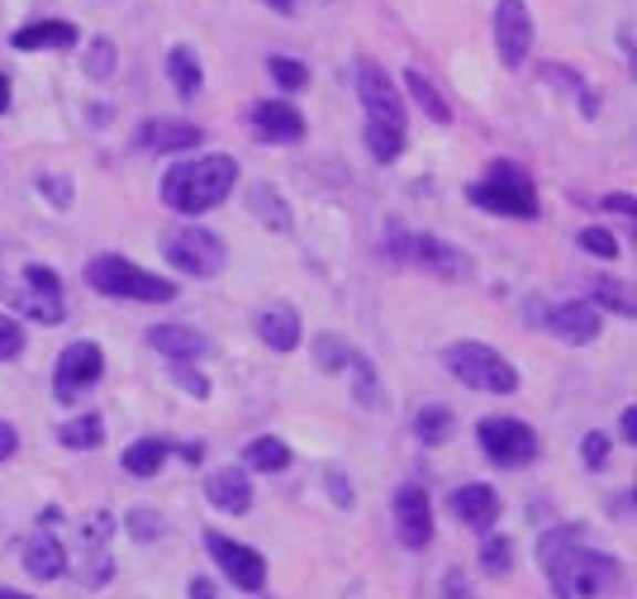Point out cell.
<instances>
[{"instance_id": "cell-1", "label": "cell", "mask_w": 637, "mask_h": 599, "mask_svg": "<svg viewBox=\"0 0 637 599\" xmlns=\"http://www.w3.org/2000/svg\"><path fill=\"white\" fill-rule=\"evenodd\" d=\"M537 561L556 599H614L618 595V557L585 543V524H556L537 538Z\"/></svg>"}, {"instance_id": "cell-2", "label": "cell", "mask_w": 637, "mask_h": 599, "mask_svg": "<svg viewBox=\"0 0 637 599\" xmlns=\"http://www.w3.org/2000/svg\"><path fill=\"white\" fill-rule=\"evenodd\" d=\"M357 101L366 109L362 124V144L376 162H400V153L409 144V105L395 86V76L376 62H357Z\"/></svg>"}, {"instance_id": "cell-3", "label": "cell", "mask_w": 637, "mask_h": 599, "mask_svg": "<svg viewBox=\"0 0 637 599\" xmlns=\"http://www.w3.org/2000/svg\"><path fill=\"white\" fill-rule=\"evenodd\" d=\"M238 186V157L229 153H200V157H181L163 171V204L171 214L196 219L215 204H224L229 191Z\"/></svg>"}, {"instance_id": "cell-4", "label": "cell", "mask_w": 637, "mask_h": 599, "mask_svg": "<svg viewBox=\"0 0 637 599\" xmlns=\"http://www.w3.org/2000/svg\"><path fill=\"white\" fill-rule=\"evenodd\" d=\"M86 286L95 295H109V300H134V305H171L181 295V286L171 276H157V272H143L138 262H129L124 252H101V258L86 262Z\"/></svg>"}, {"instance_id": "cell-5", "label": "cell", "mask_w": 637, "mask_h": 599, "mask_svg": "<svg viewBox=\"0 0 637 599\" xmlns=\"http://www.w3.org/2000/svg\"><path fill=\"white\" fill-rule=\"evenodd\" d=\"M442 367L467 390H481V396H514L519 390V367L509 361L504 353H495L490 343H476V338H461L442 348Z\"/></svg>"}, {"instance_id": "cell-6", "label": "cell", "mask_w": 637, "mask_h": 599, "mask_svg": "<svg viewBox=\"0 0 637 599\" xmlns=\"http://www.w3.org/2000/svg\"><path fill=\"white\" fill-rule=\"evenodd\" d=\"M380 258L390 266H414V272H428L438 281H467L471 276V258L452 243L434 239V233H409V229H395L386 233L380 243Z\"/></svg>"}, {"instance_id": "cell-7", "label": "cell", "mask_w": 637, "mask_h": 599, "mask_svg": "<svg viewBox=\"0 0 637 599\" xmlns=\"http://www.w3.org/2000/svg\"><path fill=\"white\" fill-rule=\"evenodd\" d=\"M467 200L485 214H500V219H537V186L533 177L523 171L519 162H495L481 181L467 186Z\"/></svg>"}, {"instance_id": "cell-8", "label": "cell", "mask_w": 637, "mask_h": 599, "mask_svg": "<svg viewBox=\"0 0 637 599\" xmlns=\"http://www.w3.org/2000/svg\"><path fill=\"white\" fill-rule=\"evenodd\" d=\"M163 258L190 281H210V276H219L229 266V248H224V239H219L215 229L190 224V219H186V224L163 233Z\"/></svg>"}, {"instance_id": "cell-9", "label": "cell", "mask_w": 637, "mask_h": 599, "mask_svg": "<svg viewBox=\"0 0 637 599\" xmlns=\"http://www.w3.org/2000/svg\"><path fill=\"white\" fill-rule=\"evenodd\" d=\"M476 443H481L485 462H495L500 471H519V466L537 462V452H543L533 423L509 419V414H490V419L476 423Z\"/></svg>"}, {"instance_id": "cell-10", "label": "cell", "mask_w": 637, "mask_h": 599, "mask_svg": "<svg viewBox=\"0 0 637 599\" xmlns=\"http://www.w3.org/2000/svg\"><path fill=\"white\" fill-rule=\"evenodd\" d=\"M523 314H529L533 324H543L552 338L571 343V348H591V343L604 334V314L591 305V300H556V305H547V300H529L523 305Z\"/></svg>"}, {"instance_id": "cell-11", "label": "cell", "mask_w": 637, "mask_h": 599, "mask_svg": "<svg viewBox=\"0 0 637 599\" xmlns=\"http://www.w3.org/2000/svg\"><path fill=\"white\" fill-rule=\"evenodd\" d=\"M101 376H105L101 343H91V338L67 343V348L58 353V361H53V396H58V404H76L91 386H101Z\"/></svg>"}, {"instance_id": "cell-12", "label": "cell", "mask_w": 637, "mask_h": 599, "mask_svg": "<svg viewBox=\"0 0 637 599\" xmlns=\"http://www.w3.org/2000/svg\"><path fill=\"white\" fill-rule=\"evenodd\" d=\"M490 34H495V53H500V67L504 72H519L523 62L533 53V10L523 6V0H495V10H490Z\"/></svg>"}, {"instance_id": "cell-13", "label": "cell", "mask_w": 637, "mask_h": 599, "mask_svg": "<svg viewBox=\"0 0 637 599\" xmlns=\"http://www.w3.org/2000/svg\"><path fill=\"white\" fill-rule=\"evenodd\" d=\"M205 551H210V561L219 571L229 576V586H238L243 595H262L267 590V557L258 547L229 538V533H205Z\"/></svg>"}, {"instance_id": "cell-14", "label": "cell", "mask_w": 637, "mask_h": 599, "mask_svg": "<svg viewBox=\"0 0 637 599\" xmlns=\"http://www.w3.org/2000/svg\"><path fill=\"white\" fill-rule=\"evenodd\" d=\"M390 514H395V538H400V547L424 551L434 543V500H428L424 485H400Z\"/></svg>"}, {"instance_id": "cell-15", "label": "cell", "mask_w": 637, "mask_h": 599, "mask_svg": "<svg viewBox=\"0 0 637 599\" xmlns=\"http://www.w3.org/2000/svg\"><path fill=\"white\" fill-rule=\"evenodd\" d=\"M248 129L262 138V144L291 148L305 138V115L291 101H252L248 105Z\"/></svg>"}, {"instance_id": "cell-16", "label": "cell", "mask_w": 637, "mask_h": 599, "mask_svg": "<svg viewBox=\"0 0 637 599\" xmlns=\"http://www.w3.org/2000/svg\"><path fill=\"white\" fill-rule=\"evenodd\" d=\"M448 509H452L457 524H467L476 533H490L495 518H500V495H495V485H485V481H467L448 495Z\"/></svg>"}, {"instance_id": "cell-17", "label": "cell", "mask_w": 637, "mask_h": 599, "mask_svg": "<svg viewBox=\"0 0 637 599\" xmlns=\"http://www.w3.org/2000/svg\"><path fill=\"white\" fill-rule=\"evenodd\" d=\"M76 43H82V29L72 20H29L10 34L14 53H67Z\"/></svg>"}, {"instance_id": "cell-18", "label": "cell", "mask_w": 637, "mask_h": 599, "mask_svg": "<svg viewBox=\"0 0 637 599\" xmlns=\"http://www.w3.org/2000/svg\"><path fill=\"white\" fill-rule=\"evenodd\" d=\"M20 561H24V571L34 580H62V576H67V547L58 543L53 528L29 533L24 547H20Z\"/></svg>"}, {"instance_id": "cell-19", "label": "cell", "mask_w": 637, "mask_h": 599, "mask_svg": "<svg viewBox=\"0 0 637 599\" xmlns=\"http://www.w3.org/2000/svg\"><path fill=\"white\" fill-rule=\"evenodd\" d=\"M205 500L215 504L219 514H248L252 509V481L243 466H219L205 476Z\"/></svg>"}, {"instance_id": "cell-20", "label": "cell", "mask_w": 637, "mask_h": 599, "mask_svg": "<svg viewBox=\"0 0 637 599\" xmlns=\"http://www.w3.org/2000/svg\"><path fill=\"white\" fill-rule=\"evenodd\" d=\"M148 348L163 353L167 361H200L210 353V338L190 324H153L148 328Z\"/></svg>"}, {"instance_id": "cell-21", "label": "cell", "mask_w": 637, "mask_h": 599, "mask_svg": "<svg viewBox=\"0 0 637 599\" xmlns=\"http://www.w3.org/2000/svg\"><path fill=\"white\" fill-rule=\"evenodd\" d=\"M200 124L190 119H143L138 124V148L148 153H190L200 144Z\"/></svg>"}, {"instance_id": "cell-22", "label": "cell", "mask_w": 637, "mask_h": 599, "mask_svg": "<svg viewBox=\"0 0 637 599\" xmlns=\"http://www.w3.org/2000/svg\"><path fill=\"white\" fill-rule=\"evenodd\" d=\"M252 328H258V338L272 353H295L300 343H305V324H300V314L291 305H267L258 319H252Z\"/></svg>"}, {"instance_id": "cell-23", "label": "cell", "mask_w": 637, "mask_h": 599, "mask_svg": "<svg viewBox=\"0 0 637 599\" xmlns=\"http://www.w3.org/2000/svg\"><path fill=\"white\" fill-rule=\"evenodd\" d=\"M537 76H543L547 86L562 91V96L576 101V109H581L585 119H595V115H599V91H595L591 82H585V76H581L576 67H566V62H537Z\"/></svg>"}, {"instance_id": "cell-24", "label": "cell", "mask_w": 637, "mask_h": 599, "mask_svg": "<svg viewBox=\"0 0 637 599\" xmlns=\"http://www.w3.org/2000/svg\"><path fill=\"white\" fill-rule=\"evenodd\" d=\"M167 82L181 101H196L205 91V67H200V53L190 43H171L167 49Z\"/></svg>"}, {"instance_id": "cell-25", "label": "cell", "mask_w": 637, "mask_h": 599, "mask_svg": "<svg viewBox=\"0 0 637 599\" xmlns=\"http://www.w3.org/2000/svg\"><path fill=\"white\" fill-rule=\"evenodd\" d=\"M167 456H171V443H167V438H134V443L124 448L119 466L129 471V476L148 481V476H157V471L167 466Z\"/></svg>"}, {"instance_id": "cell-26", "label": "cell", "mask_w": 637, "mask_h": 599, "mask_svg": "<svg viewBox=\"0 0 637 599\" xmlns=\"http://www.w3.org/2000/svg\"><path fill=\"white\" fill-rule=\"evenodd\" d=\"M58 443L67 452H95L105 443V419L95 414V409H86V414H72L58 423Z\"/></svg>"}, {"instance_id": "cell-27", "label": "cell", "mask_w": 637, "mask_h": 599, "mask_svg": "<svg viewBox=\"0 0 637 599\" xmlns=\"http://www.w3.org/2000/svg\"><path fill=\"white\" fill-rule=\"evenodd\" d=\"M243 462H248L252 471H285V466L295 462V452H291V443H285V438H276V433H258V438H248Z\"/></svg>"}, {"instance_id": "cell-28", "label": "cell", "mask_w": 637, "mask_h": 599, "mask_svg": "<svg viewBox=\"0 0 637 599\" xmlns=\"http://www.w3.org/2000/svg\"><path fill=\"white\" fill-rule=\"evenodd\" d=\"M405 91H409V101L419 105L434 124H452V105L442 101V91H438L434 82H428V76H424L419 67H405Z\"/></svg>"}, {"instance_id": "cell-29", "label": "cell", "mask_w": 637, "mask_h": 599, "mask_svg": "<svg viewBox=\"0 0 637 599\" xmlns=\"http://www.w3.org/2000/svg\"><path fill=\"white\" fill-rule=\"evenodd\" d=\"M248 204H252V214H258V224H267V229H291V204L281 200L276 186H267V181L252 186Z\"/></svg>"}, {"instance_id": "cell-30", "label": "cell", "mask_w": 637, "mask_h": 599, "mask_svg": "<svg viewBox=\"0 0 637 599\" xmlns=\"http://www.w3.org/2000/svg\"><path fill=\"white\" fill-rule=\"evenodd\" d=\"M452 429H457V419H452L448 404H428V409L414 414V433H419L424 448H442L452 438Z\"/></svg>"}, {"instance_id": "cell-31", "label": "cell", "mask_w": 637, "mask_h": 599, "mask_svg": "<svg viewBox=\"0 0 637 599\" xmlns=\"http://www.w3.org/2000/svg\"><path fill=\"white\" fill-rule=\"evenodd\" d=\"M310 357H314V367L324 371V376H343V371H347V361H353V348H347V343H343L338 334H314Z\"/></svg>"}, {"instance_id": "cell-32", "label": "cell", "mask_w": 637, "mask_h": 599, "mask_svg": "<svg viewBox=\"0 0 637 599\" xmlns=\"http://www.w3.org/2000/svg\"><path fill=\"white\" fill-rule=\"evenodd\" d=\"M10 309L24 314V319H39V324H62L67 319V309H62V300H48V295H34V291H14L10 295Z\"/></svg>"}, {"instance_id": "cell-33", "label": "cell", "mask_w": 637, "mask_h": 599, "mask_svg": "<svg viewBox=\"0 0 637 599\" xmlns=\"http://www.w3.org/2000/svg\"><path fill=\"white\" fill-rule=\"evenodd\" d=\"M267 76H272V82L285 91V96H291V91H305L310 86V67L300 57H291V53H272L267 57Z\"/></svg>"}, {"instance_id": "cell-34", "label": "cell", "mask_w": 637, "mask_h": 599, "mask_svg": "<svg viewBox=\"0 0 637 599\" xmlns=\"http://www.w3.org/2000/svg\"><path fill=\"white\" fill-rule=\"evenodd\" d=\"M343 376H353V396H357V404L376 409L380 400H386V390H380L376 371H372V361H366L362 353H353V361H347V371H343Z\"/></svg>"}, {"instance_id": "cell-35", "label": "cell", "mask_w": 637, "mask_h": 599, "mask_svg": "<svg viewBox=\"0 0 637 599\" xmlns=\"http://www.w3.org/2000/svg\"><path fill=\"white\" fill-rule=\"evenodd\" d=\"M82 67L91 82H109L119 67V49H115V39H91L86 43V53H82Z\"/></svg>"}, {"instance_id": "cell-36", "label": "cell", "mask_w": 637, "mask_h": 599, "mask_svg": "<svg viewBox=\"0 0 637 599\" xmlns=\"http://www.w3.org/2000/svg\"><path fill=\"white\" fill-rule=\"evenodd\" d=\"M591 295H595V300H591L595 309H614L618 319H633V309H637V305H633V291L618 286V281L595 276V281H591Z\"/></svg>"}, {"instance_id": "cell-37", "label": "cell", "mask_w": 637, "mask_h": 599, "mask_svg": "<svg viewBox=\"0 0 637 599\" xmlns=\"http://www.w3.org/2000/svg\"><path fill=\"white\" fill-rule=\"evenodd\" d=\"M481 571L485 576H509V571H514V543H509L504 533H495V538L481 543Z\"/></svg>"}, {"instance_id": "cell-38", "label": "cell", "mask_w": 637, "mask_h": 599, "mask_svg": "<svg viewBox=\"0 0 637 599\" xmlns=\"http://www.w3.org/2000/svg\"><path fill=\"white\" fill-rule=\"evenodd\" d=\"M124 533H129L134 543H153V538H163V514L148 509V504H134V509L124 514Z\"/></svg>"}, {"instance_id": "cell-39", "label": "cell", "mask_w": 637, "mask_h": 599, "mask_svg": "<svg viewBox=\"0 0 637 599\" xmlns=\"http://www.w3.org/2000/svg\"><path fill=\"white\" fill-rule=\"evenodd\" d=\"M109 533H115V518L95 509V514H86L82 524H76V543H82L91 557H95V551H105V538H109Z\"/></svg>"}, {"instance_id": "cell-40", "label": "cell", "mask_w": 637, "mask_h": 599, "mask_svg": "<svg viewBox=\"0 0 637 599\" xmlns=\"http://www.w3.org/2000/svg\"><path fill=\"white\" fill-rule=\"evenodd\" d=\"M20 281H24V291H34V295H48V300L62 295V276L53 272V266H43V262H29L20 272Z\"/></svg>"}, {"instance_id": "cell-41", "label": "cell", "mask_w": 637, "mask_h": 599, "mask_svg": "<svg viewBox=\"0 0 637 599\" xmlns=\"http://www.w3.org/2000/svg\"><path fill=\"white\" fill-rule=\"evenodd\" d=\"M576 243H581L585 252H591V258H604V262H614V258H618V239H614L609 229H599V224L581 229V233H576Z\"/></svg>"}, {"instance_id": "cell-42", "label": "cell", "mask_w": 637, "mask_h": 599, "mask_svg": "<svg viewBox=\"0 0 637 599\" xmlns=\"http://www.w3.org/2000/svg\"><path fill=\"white\" fill-rule=\"evenodd\" d=\"M171 381H177V390H186V396L210 400V381H205V371H196V361H171Z\"/></svg>"}, {"instance_id": "cell-43", "label": "cell", "mask_w": 637, "mask_h": 599, "mask_svg": "<svg viewBox=\"0 0 637 599\" xmlns=\"http://www.w3.org/2000/svg\"><path fill=\"white\" fill-rule=\"evenodd\" d=\"M24 343H29L24 324L14 319V314H0V361H14L24 353Z\"/></svg>"}, {"instance_id": "cell-44", "label": "cell", "mask_w": 637, "mask_h": 599, "mask_svg": "<svg viewBox=\"0 0 637 599\" xmlns=\"http://www.w3.org/2000/svg\"><path fill=\"white\" fill-rule=\"evenodd\" d=\"M609 433H599V429H591V433H585L581 438V456H585V466H591V471H604V462H609Z\"/></svg>"}, {"instance_id": "cell-45", "label": "cell", "mask_w": 637, "mask_h": 599, "mask_svg": "<svg viewBox=\"0 0 637 599\" xmlns=\"http://www.w3.org/2000/svg\"><path fill=\"white\" fill-rule=\"evenodd\" d=\"M438 599H476V586H471V576L467 571H452L442 576V586H438Z\"/></svg>"}, {"instance_id": "cell-46", "label": "cell", "mask_w": 637, "mask_h": 599, "mask_svg": "<svg viewBox=\"0 0 637 599\" xmlns=\"http://www.w3.org/2000/svg\"><path fill=\"white\" fill-rule=\"evenodd\" d=\"M324 485H328V500H333V504L353 509V500H357V495H353V485H347V476H343L338 466H328V471H324Z\"/></svg>"}, {"instance_id": "cell-47", "label": "cell", "mask_w": 637, "mask_h": 599, "mask_svg": "<svg viewBox=\"0 0 637 599\" xmlns=\"http://www.w3.org/2000/svg\"><path fill=\"white\" fill-rule=\"evenodd\" d=\"M34 186H39V196H48V200L58 204V210H67V204H72V186H67V177H39Z\"/></svg>"}, {"instance_id": "cell-48", "label": "cell", "mask_w": 637, "mask_h": 599, "mask_svg": "<svg viewBox=\"0 0 637 599\" xmlns=\"http://www.w3.org/2000/svg\"><path fill=\"white\" fill-rule=\"evenodd\" d=\"M599 204H604V210H609V214H624V219H637V200H633L628 191H609V196H604Z\"/></svg>"}, {"instance_id": "cell-49", "label": "cell", "mask_w": 637, "mask_h": 599, "mask_svg": "<svg viewBox=\"0 0 637 599\" xmlns=\"http://www.w3.org/2000/svg\"><path fill=\"white\" fill-rule=\"evenodd\" d=\"M14 452H20V429L10 419H0V462H10Z\"/></svg>"}, {"instance_id": "cell-50", "label": "cell", "mask_w": 637, "mask_h": 599, "mask_svg": "<svg viewBox=\"0 0 637 599\" xmlns=\"http://www.w3.org/2000/svg\"><path fill=\"white\" fill-rule=\"evenodd\" d=\"M186 599H219V590H215V580H205V576H196L186 586Z\"/></svg>"}, {"instance_id": "cell-51", "label": "cell", "mask_w": 637, "mask_h": 599, "mask_svg": "<svg viewBox=\"0 0 637 599\" xmlns=\"http://www.w3.org/2000/svg\"><path fill=\"white\" fill-rule=\"evenodd\" d=\"M618 433H624V443H628V448L637 443V409H633V404L624 409V419H618Z\"/></svg>"}, {"instance_id": "cell-52", "label": "cell", "mask_w": 637, "mask_h": 599, "mask_svg": "<svg viewBox=\"0 0 637 599\" xmlns=\"http://www.w3.org/2000/svg\"><path fill=\"white\" fill-rule=\"evenodd\" d=\"M171 452H177L181 462H190V466H200V462H205V443H200V438H196V443H181V448H171Z\"/></svg>"}, {"instance_id": "cell-53", "label": "cell", "mask_w": 637, "mask_h": 599, "mask_svg": "<svg viewBox=\"0 0 637 599\" xmlns=\"http://www.w3.org/2000/svg\"><path fill=\"white\" fill-rule=\"evenodd\" d=\"M58 524H62V509H58V504H48L43 518H39V528H53L58 533Z\"/></svg>"}, {"instance_id": "cell-54", "label": "cell", "mask_w": 637, "mask_h": 599, "mask_svg": "<svg viewBox=\"0 0 637 599\" xmlns=\"http://www.w3.org/2000/svg\"><path fill=\"white\" fill-rule=\"evenodd\" d=\"M609 509H614L618 518H628V514H633V491H624V495H618V500L609 504Z\"/></svg>"}, {"instance_id": "cell-55", "label": "cell", "mask_w": 637, "mask_h": 599, "mask_svg": "<svg viewBox=\"0 0 637 599\" xmlns=\"http://www.w3.org/2000/svg\"><path fill=\"white\" fill-rule=\"evenodd\" d=\"M267 10H276V14H295V0H262Z\"/></svg>"}, {"instance_id": "cell-56", "label": "cell", "mask_w": 637, "mask_h": 599, "mask_svg": "<svg viewBox=\"0 0 637 599\" xmlns=\"http://www.w3.org/2000/svg\"><path fill=\"white\" fill-rule=\"evenodd\" d=\"M6 109H10V76L0 72V115H6Z\"/></svg>"}, {"instance_id": "cell-57", "label": "cell", "mask_w": 637, "mask_h": 599, "mask_svg": "<svg viewBox=\"0 0 637 599\" xmlns=\"http://www.w3.org/2000/svg\"><path fill=\"white\" fill-rule=\"evenodd\" d=\"M0 599H34V595H24V590H14V586H0Z\"/></svg>"}]
</instances>
